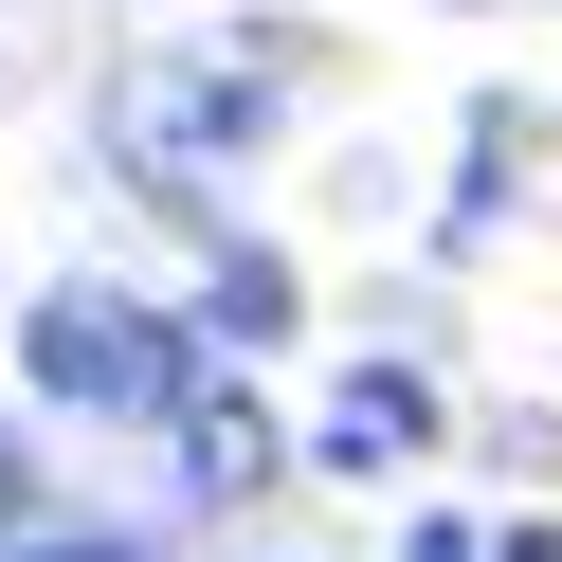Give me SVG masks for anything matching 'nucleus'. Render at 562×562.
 I'll list each match as a JSON object with an SVG mask.
<instances>
[{"label":"nucleus","mask_w":562,"mask_h":562,"mask_svg":"<svg viewBox=\"0 0 562 562\" xmlns=\"http://www.w3.org/2000/svg\"><path fill=\"white\" fill-rule=\"evenodd\" d=\"M400 562H562V544H544V526H453V508H436Z\"/></svg>","instance_id":"5"},{"label":"nucleus","mask_w":562,"mask_h":562,"mask_svg":"<svg viewBox=\"0 0 562 562\" xmlns=\"http://www.w3.org/2000/svg\"><path fill=\"white\" fill-rule=\"evenodd\" d=\"M272 308H291V291H272V255H236V272H218V345H272Z\"/></svg>","instance_id":"6"},{"label":"nucleus","mask_w":562,"mask_h":562,"mask_svg":"<svg viewBox=\"0 0 562 562\" xmlns=\"http://www.w3.org/2000/svg\"><path fill=\"white\" fill-rule=\"evenodd\" d=\"M164 436H182V490H200V508H255V490L291 472V436H272L236 381H182V417H164Z\"/></svg>","instance_id":"3"},{"label":"nucleus","mask_w":562,"mask_h":562,"mask_svg":"<svg viewBox=\"0 0 562 562\" xmlns=\"http://www.w3.org/2000/svg\"><path fill=\"white\" fill-rule=\"evenodd\" d=\"M19 562H146V544H19Z\"/></svg>","instance_id":"7"},{"label":"nucleus","mask_w":562,"mask_h":562,"mask_svg":"<svg viewBox=\"0 0 562 562\" xmlns=\"http://www.w3.org/2000/svg\"><path fill=\"white\" fill-rule=\"evenodd\" d=\"M19 381L37 400H74V417H182V381H200V345L164 327V308H127V291H37V327H19Z\"/></svg>","instance_id":"1"},{"label":"nucleus","mask_w":562,"mask_h":562,"mask_svg":"<svg viewBox=\"0 0 562 562\" xmlns=\"http://www.w3.org/2000/svg\"><path fill=\"white\" fill-rule=\"evenodd\" d=\"M436 436V381H400V363H363L327 417H308V472H400V453Z\"/></svg>","instance_id":"4"},{"label":"nucleus","mask_w":562,"mask_h":562,"mask_svg":"<svg viewBox=\"0 0 562 562\" xmlns=\"http://www.w3.org/2000/svg\"><path fill=\"white\" fill-rule=\"evenodd\" d=\"M272 127V74H146L127 91V146L146 164H218V146H255Z\"/></svg>","instance_id":"2"}]
</instances>
